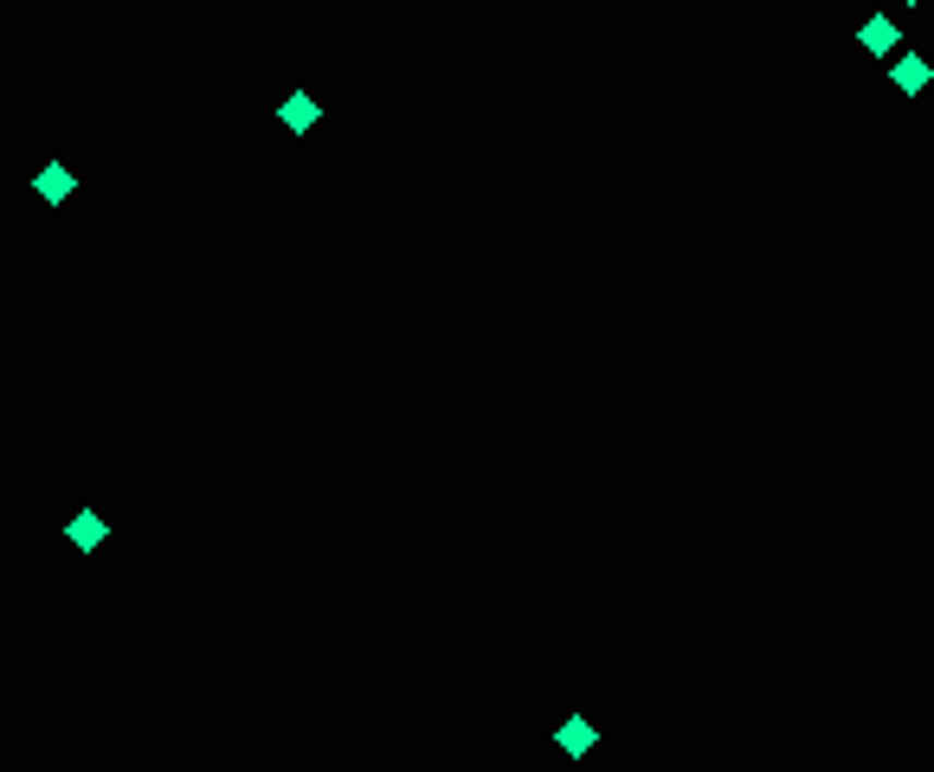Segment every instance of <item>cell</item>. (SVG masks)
<instances>
[{
  "label": "cell",
  "mask_w": 934,
  "mask_h": 772,
  "mask_svg": "<svg viewBox=\"0 0 934 772\" xmlns=\"http://www.w3.org/2000/svg\"><path fill=\"white\" fill-rule=\"evenodd\" d=\"M858 46L870 52V59H896V46H902V26L889 20V13H870L858 26Z\"/></svg>",
  "instance_id": "obj_1"
},
{
  "label": "cell",
  "mask_w": 934,
  "mask_h": 772,
  "mask_svg": "<svg viewBox=\"0 0 934 772\" xmlns=\"http://www.w3.org/2000/svg\"><path fill=\"white\" fill-rule=\"evenodd\" d=\"M33 194H39L46 207H65V200L77 194V174L65 168V161H46V168L33 174Z\"/></svg>",
  "instance_id": "obj_2"
},
{
  "label": "cell",
  "mask_w": 934,
  "mask_h": 772,
  "mask_svg": "<svg viewBox=\"0 0 934 772\" xmlns=\"http://www.w3.org/2000/svg\"><path fill=\"white\" fill-rule=\"evenodd\" d=\"M278 123H284L290 136H310V130L323 123V103H316L310 90H290L284 103H278Z\"/></svg>",
  "instance_id": "obj_3"
},
{
  "label": "cell",
  "mask_w": 934,
  "mask_h": 772,
  "mask_svg": "<svg viewBox=\"0 0 934 772\" xmlns=\"http://www.w3.org/2000/svg\"><path fill=\"white\" fill-rule=\"evenodd\" d=\"M555 740H561V753H568V760H580V753H593V721H561V734H555Z\"/></svg>",
  "instance_id": "obj_6"
},
{
  "label": "cell",
  "mask_w": 934,
  "mask_h": 772,
  "mask_svg": "<svg viewBox=\"0 0 934 772\" xmlns=\"http://www.w3.org/2000/svg\"><path fill=\"white\" fill-rule=\"evenodd\" d=\"M65 541H72L77 554H97V548L110 541V522H104L97 508H77L72 522H65Z\"/></svg>",
  "instance_id": "obj_4"
},
{
  "label": "cell",
  "mask_w": 934,
  "mask_h": 772,
  "mask_svg": "<svg viewBox=\"0 0 934 772\" xmlns=\"http://www.w3.org/2000/svg\"><path fill=\"white\" fill-rule=\"evenodd\" d=\"M902 7H922V0H902Z\"/></svg>",
  "instance_id": "obj_7"
},
{
  "label": "cell",
  "mask_w": 934,
  "mask_h": 772,
  "mask_svg": "<svg viewBox=\"0 0 934 772\" xmlns=\"http://www.w3.org/2000/svg\"><path fill=\"white\" fill-rule=\"evenodd\" d=\"M889 77H896V90H902V97H922V90L934 84V65L922 59V52H902V59L889 65Z\"/></svg>",
  "instance_id": "obj_5"
}]
</instances>
